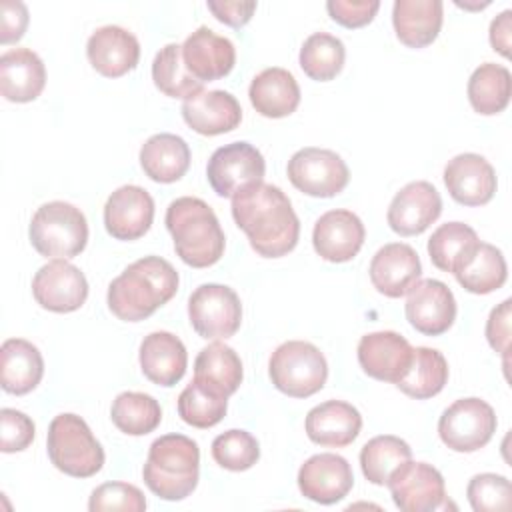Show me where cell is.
Here are the masks:
<instances>
[{
  "instance_id": "cell-1",
  "label": "cell",
  "mask_w": 512,
  "mask_h": 512,
  "mask_svg": "<svg viewBox=\"0 0 512 512\" xmlns=\"http://www.w3.org/2000/svg\"><path fill=\"white\" fill-rule=\"evenodd\" d=\"M232 218L264 258L292 252L300 238V220L290 198L274 184H258L232 198Z\"/></svg>"
},
{
  "instance_id": "cell-2",
  "label": "cell",
  "mask_w": 512,
  "mask_h": 512,
  "mask_svg": "<svg viewBox=\"0 0 512 512\" xmlns=\"http://www.w3.org/2000/svg\"><path fill=\"white\" fill-rule=\"evenodd\" d=\"M176 268L160 256H144L108 286V308L124 322H140L170 302L178 290Z\"/></svg>"
},
{
  "instance_id": "cell-3",
  "label": "cell",
  "mask_w": 512,
  "mask_h": 512,
  "mask_svg": "<svg viewBox=\"0 0 512 512\" xmlns=\"http://www.w3.org/2000/svg\"><path fill=\"white\" fill-rule=\"evenodd\" d=\"M166 228L180 260L192 268L216 264L226 246L222 226L214 210L200 198L180 196L166 208Z\"/></svg>"
},
{
  "instance_id": "cell-4",
  "label": "cell",
  "mask_w": 512,
  "mask_h": 512,
  "mask_svg": "<svg viewBox=\"0 0 512 512\" xmlns=\"http://www.w3.org/2000/svg\"><path fill=\"white\" fill-rule=\"evenodd\" d=\"M200 450L184 434H164L150 444L142 468L144 484L162 500H184L198 486Z\"/></svg>"
},
{
  "instance_id": "cell-5",
  "label": "cell",
  "mask_w": 512,
  "mask_h": 512,
  "mask_svg": "<svg viewBox=\"0 0 512 512\" xmlns=\"http://www.w3.org/2000/svg\"><path fill=\"white\" fill-rule=\"evenodd\" d=\"M46 448L50 462L74 478H90L104 466V448L78 414L62 412L48 426Z\"/></svg>"
},
{
  "instance_id": "cell-6",
  "label": "cell",
  "mask_w": 512,
  "mask_h": 512,
  "mask_svg": "<svg viewBox=\"0 0 512 512\" xmlns=\"http://www.w3.org/2000/svg\"><path fill=\"white\" fill-rule=\"evenodd\" d=\"M28 236L40 256L68 260L86 248L88 222L84 212L74 204L54 200L34 212Z\"/></svg>"
},
{
  "instance_id": "cell-7",
  "label": "cell",
  "mask_w": 512,
  "mask_h": 512,
  "mask_svg": "<svg viewBox=\"0 0 512 512\" xmlns=\"http://www.w3.org/2000/svg\"><path fill=\"white\" fill-rule=\"evenodd\" d=\"M268 374L282 394L308 398L324 388L328 362L318 346L304 340H288L272 352Z\"/></svg>"
},
{
  "instance_id": "cell-8",
  "label": "cell",
  "mask_w": 512,
  "mask_h": 512,
  "mask_svg": "<svg viewBox=\"0 0 512 512\" xmlns=\"http://www.w3.org/2000/svg\"><path fill=\"white\" fill-rule=\"evenodd\" d=\"M496 424L494 408L486 400L460 398L442 412L438 436L454 452H476L492 440Z\"/></svg>"
},
{
  "instance_id": "cell-9",
  "label": "cell",
  "mask_w": 512,
  "mask_h": 512,
  "mask_svg": "<svg viewBox=\"0 0 512 512\" xmlns=\"http://www.w3.org/2000/svg\"><path fill=\"white\" fill-rule=\"evenodd\" d=\"M264 172L266 162L262 152L248 142H230L216 148L206 166L208 182L222 198H234L262 184Z\"/></svg>"
},
{
  "instance_id": "cell-10",
  "label": "cell",
  "mask_w": 512,
  "mask_h": 512,
  "mask_svg": "<svg viewBox=\"0 0 512 512\" xmlns=\"http://www.w3.org/2000/svg\"><path fill=\"white\" fill-rule=\"evenodd\" d=\"M188 318L200 338L226 340L242 322L238 294L224 284H200L188 298Z\"/></svg>"
},
{
  "instance_id": "cell-11",
  "label": "cell",
  "mask_w": 512,
  "mask_h": 512,
  "mask_svg": "<svg viewBox=\"0 0 512 512\" xmlns=\"http://www.w3.org/2000/svg\"><path fill=\"white\" fill-rule=\"evenodd\" d=\"M292 186L314 198L340 194L350 180V170L340 154L328 148L306 146L292 154L286 166Z\"/></svg>"
},
{
  "instance_id": "cell-12",
  "label": "cell",
  "mask_w": 512,
  "mask_h": 512,
  "mask_svg": "<svg viewBox=\"0 0 512 512\" xmlns=\"http://www.w3.org/2000/svg\"><path fill=\"white\" fill-rule=\"evenodd\" d=\"M386 486L402 512H432L448 506L444 478L426 462H404L392 472Z\"/></svg>"
},
{
  "instance_id": "cell-13",
  "label": "cell",
  "mask_w": 512,
  "mask_h": 512,
  "mask_svg": "<svg viewBox=\"0 0 512 512\" xmlns=\"http://www.w3.org/2000/svg\"><path fill=\"white\" fill-rule=\"evenodd\" d=\"M34 300L50 312L68 314L88 298V280L84 272L68 260H50L40 266L32 278Z\"/></svg>"
},
{
  "instance_id": "cell-14",
  "label": "cell",
  "mask_w": 512,
  "mask_h": 512,
  "mask_svg": "<svg viewBox=\"0 0 512 512\" xmlns=\"http://www.w3.org/2000/svg\"><path fill=\"white\" fill-rule=\"evenodd\" d=\"M404 312L406 320L416 332L426 336H440L448 332L456 320V298L444 282L436 278H424L418 280L416 286L408 292Z\"/></svg>"
},
{
  "instance_id": "cell-15",
  "label": "cell",
  "mask_w": 512,
  "mask_h": 512,
  "mask_svg": "<svg viewBox=\"0 0 512 512\" xmlns=\"http://www.w3.org/2000/svg\"><path fill=\"white\" fill-rule=\"evenodd\" d=\"M442 212V198L434 184L426 180H414L402 186L386 212L388 226L400 236H418Z\"/></svg>"
},
{
  "instance_id": "cell-16",
  "label": "cell",
  "mask_w": 512,
  "mask_h": 512,
  "mask_svg": "<svg viewBox=\"0 0 512 512\" xmlns=\"http://www.w3.org/2000/svg\"><path fill=\"white\" fill-rule=\"evenodd\" d=\"M296 480L304 498L324 506L340 502L354 486L352 466L344 456L332 452L310 456L300 466Z\"/></svg>"
},
{
  "instance_id": "cell-17",
  "label": "cell",
  "mask_w": 512,
  "mask_h": 512,
  "mask_svg": "<svg viewBox=\"0 0 512 512\" xmlns=\"http://www.w3.org/2000/svg\"><path fill=\"white\" fill-rule=\"evenodd\" d=\"M414 348L410 342L392 330L364 334L356 354L360 368L374 380L398 384L410 368Z\"/></svg>"
},
{
  "instance_id": "cell-18",
  "label": "cell",
  "mask_w": 512,
  "mask_h": 512,
  "mask_svg": "<svg viewBox=\"0 0 512 512\" xmlns=\"http://www.w3.org/2000/svg\"><path fill=\"white\" fill-rule=\"evenodd\" d=\"M154 220V200L150 192L136 184L116 188L104 204L106 232L116 240L142 238Z\"/></svg>"
},
{
  "instance_id": "cell-19",
  "label": "cell",
  "mask_w": 512,
  "mask_h": 512,
  "mask_svg": "<svg viewBox=\"0 0 512 512\" xmlns=\"http://www.w3.org/2000/svg\"><path fill=\"white\" fill-rule=\"evenodd\" d=\"M366 238L362 220L346 208L324 212L312 230V244L320 258L326 262H348L352 260Z\"/></svg>"
},
{
  "instance_id": "cell-20",
  "label": "cell",
  "mask_w": 512,
  "mask_h": 512,
  "mask_svg": "<svg viewBox=\"0 0 512 512\" xmlns=\"http://www.w3.org/2000/svg\"><path fill=\"white\" fill-rule=\"evenodd\" d=\"M448 194L462 206H484L494 198L498 180L492 164L474 152H464L444 166Z\"/></svg>"
},
{
  "instance_id": "cell-21",
  "label": "cell",
  "mask_w": 512,
  "mask_h": 512,
  "mask_svg": "<svg viewBox=\"0 0 512 512\" xmlns=\"http://www.w3.org/2000/svg\"><path fill=\"white\" fill-rule=\"evenodd\" d=\"M370 282L372 286L388 296H406L422 276V264L418 252L404 242L384 244L370 262Z\"/></svg>"
},
{
  "instance_id": "cell-22",
  "label": "cell",
  "mask_w": 512,
  "mask_h": 512,
  "mask_svg": "<svg viewBox=\"0 0 512 512\" xmlns=\"http://www.w3.org/2000/svg\"><path fill=\"white\" fill-rule=\"evenodd\" d=\"M182 60L186 70L204 82L228 76L236 64L234 44L210 30L208 26L196 28L182 44Z\"/></svg>"
},
{
  "instance_id": "cell-23",
  "label": "cell",
  "mask_w": 512,
  "mask_h": 512,
  "mask_svg": "<svg viewBox=\"0 0 512 512\" xmlns=\"http://www.w3.org/2000/svg\"><path fill=\"white\" fill-rule=\"evenodd\" d=\"M86 56L98 74L120 78L136 68L140 60V42L122 26H100L86 42Z\"/></svg>"
},
{
  "instance_id": "cell-24",
  "label": "cell",
  "mask_w": 512,
  "mask_h": 512,
  "mask_svg": "<svg viewBox=\"0 0 512 512\" xmlns=\"http://www.w3.org/2000/svg\"><path fill=\"white\" fill-rule=\"evenodd\" d=\"M184 122L202 136H218L240 126L242 108L226 90H202L182 104Z\"/></svg>"
},
{
  "instance_id": "cell-25",
  "label": "cell",
  "mask_w": 512,
  "mask_h": 512,
  "mask_svg": "<svg viewBox=\"0 0 512 512\" xmlns=\"http://www.w3.org/2000/svg\"><path fill=\"white\" fill-rule=\"evenodd\" d=\"M304 428L314 444L344 448L358 438L362 416L356 406L344 400H326L306 414Z\"/></svg>"
},
{
  "instance_id": "cell-26",
  "label": "cell",
  "mask_w": 512,
  "mask_h": 512,
  "mask_svg": "<svg viewBox=\"0 0 512 512\" xmlns=\"http://www.w3.org/2000/svg\"><path fill=\"white\" fill-rule=\"evenodd\" d=\"M138 360L142 374L152 384L170 388L182 380L188 366V352L176 334L156 330L144 336Z\"/></svg>"
},
{
  "instance_id": "cell-27",
  "label": "cell",
  "mask_w": 512,
  "mask_h": 512,
  "mask_svg": "<svg viewBox=\"0 0 512 512\" xmlns=\"http://www.w3.org/2000/svg\"><path fill=\"white\" fill-rule=\"evenodd\" d=\"M46 86L42 58L30 48H12L0 56V92L10 102H32Z\"/></svg>"
},
{
  "instance_id": "cell-28",
  "label": "cell",
  "mask_w": 512,
  "mask_h": 512,
  "mask_svg": "<svg viewBox=\"0 0 512 512\" xmlns=\"http://www.w3.org/2000/svg\"><path fill=\"white\" fill-rule=\"evenodd\" d=\"M444 4L440 0H396L392 24L398 40L408 48L432 44L442 28Z\"/></svg>"
},
{
  "instance_id": "cell-29",
  "label": "cell",
  "mask_w": 512,
  "mask_h": 512,
  "mask_svg": "<svg viewBox=\"0 0 512 512\" xmlns=\"http://www.w3.org/2000/svg\"><path fill=\"white\" fill-rule=\"evenodd\" d=\"M250 104L264 118H284L300 104V86L292 72L272 66L256 74L248 88Z\"/></svg>"
},
{
  "instance_id": "cell-30",
  "label": "cell",
  "mask_w": 512,
  "mask_h": 512,
  "mask_svg": "<svg viewBox=\"0 0 512 512\" xmlns=\"http://www.w3.org/2000/svg\"><path fill=\"white\" fill-rule=\"evenodd\" d=\"M44 376L40 350L24 338H8L0 348V386L4 392L24 396L32 392Z\"/></svg>"
},
{
  "instance_id": "cell-31",
  "label": "cell",
  "mask_w": 512,
  "mask_h": 512,
  "mask_svg": "<svg viewBox=\"0 0 512 512\" xmlns=\"http://www.w3.org/2000/svg\"><path fill=\"white\" fill-rule=\"evenodd\" d=\"M140 166L150 180L172 184L188 172L190 148L178 134H154L140 148Z\"/></svg>"
},
{
  "instance_id": "cell-32",
  "label": "cell",
  "mask_w": 512,
  "mask_h": 512,
  "mask_svg": "<svg viewBox=\"0 0 512 512\" xmlns=\"http://www.w3.org/2000/svg\"><path fill=\"white\" fill-rule=\"evenodd\" d=\"M458 284L472 294H490L508 278L506 258L494 244L478 242L452 272Z\"/></svg>"
},
{
  "instance_id": "cell-33",
  "label": "cell",
  "mask_w": 512,
  "mask_h": 512,
  "mask_svg": "<svg viewBox=\"0 0 512 512\" xmlns=\"http://www.w3.org/2000/svg\"><path fill=\"white\" fill-rule=\"evenodd\" d=\"M194 378L232 396L244 378L242 360L228 344L212 342L198 352L194 360Z\"/></svg>"
},
{
  "instance_id": "cell-34",
  "label": "cell",
  "mask_w": 512,
  "mask_h": 512,
  "mask_svg": "<svg viewBox=\"0 0 512 512\" xmlns=\"http://www.w3.org/2000/svg\"><path fill=\"white\" fill-rule=\"evenodd\" d=\"M466 92L474 112L482 116L498 114L510 102L512 74L502 64L484 62L472 72Z\"/></svg>"
},
{
  "instance_id": "cell-35",
  "label": "cell",
  "mask_w": 512,
  "mask_h": 512,
  "mask_svg": "<svg viewBox=\"0 0 512 512\" xmlns=\"http://www.w3.org/2000/svg\"><path fill=\"white\" fill-rule=\"evenodd\" d=\"M448 382V362L436 348L418 346L412 352V362L404 378L396 384L406 396L428 400L442 392Z\"/></svg>"
},
{
  "instance_id": "cell-36",
  "label": "cell",
  "mask_w": 512,
  "mask_h": 512,
  "mask_svg": "<svg viewBox=\"0 0 512 512\" xmlns=\"http://www.w3.org/2000/svg\"><path fill=\"white\" fill-rule=\"evenodd\" d=\"M408 460H412V448L392 434L374 436L360 450L362 474L376 486H386L392 472Z\"/></svg>"
},
{
  "instance_id": "cell-37",
  "label": "cell",
  "mask_w": 512,
  "mask_h": 512,
  "mask_svg": "<svg viewBox=\"0 0 512 512\" xmlns=\"http://www.w3.org/2000/svg\"><path fill=\"white\" fill-rule=\"evenodd\" d=\"M114 426L128 436H144L158 428L162 408L158 400L144 392H120L110 408Z\"/></svg>"
},
{
  "instance_id": "cell-38",
  "label": "cell",
  "mask_w": 512,
  "mask_h": 512,
  "mask_svg": "<svg viewBox=\"0 0 512 512\" xmlns=\"http://www.w3.org/2000/svg\"><path fill=\"white\" fill-rule=\"evenodd\" d=\"M152 80L154 86L170 98L188 100L204 90V84L186 70L182 60V46L174 42L156 52L152 62Z\"/></svg>"
},
{
  "instance_id": "cell-39",
  "label": "cell",
  "mask_w": 512,
  "mask_h": 512,
  "mask_svg": "<svg viewBox=\"0 0 512 512\" xmlns=\"http://www.w3.org/2000/svg\"><path fill=\"white\" fill-rule=\"evenodd\" d=\"M300 68L316 82H328L336 78L346 60L344 42L328 32L310 34L300 48Z\"/></svg>"
},
{
  "instance_id": "cell-40",
  "label": "cell",
  "mask_w": 512,
  "mask_h": 512,
  "mask_svg": "<svg viewBox=\"0 0 512 512\" xmlns=\"http://www.w3.org/2000/svg\"><path fill=\"white\" fill-rule=\"evenodd\" d=\"M228 410V396L220 390L192 380L178 396V416L194 428L216 426Z\"/></svg>"
},
{
  "instance_id": "cell-41",
  "label": "cell",
  "mask_w": 512,
  "mask_h": 512,
  "mask_svg": "<svg viewBox=\"0 0 512 512\" xmlns=\"http://www.w3.org/2000/svg\"><path fill=\"white\" fill-rule=\"evenodd\" d=\"M480 242L474 228L464 222H446L438 226L428 240L432 264L442 272H454L464 256Z\"/></svg>"
},
{
  "instance_id": "cell-42",
  "label": "cell",
  "mask_w": 512,
  "mask_h": 512,
  "mask_svg": "<svg viewBox=\"0 0 512 512\" xmlns=\"http://www.w3.org/2000/svg\"><path fill=\"white\" fill-rule=\"evenodd\" d=\"M212 458L230 472H244L260 458L258 440L246 430H226L212 440Z\"/></svg>"
},
{
  "instance_id": "cell-43",
  "label": "cell",
  "mask_w": 512,
  "mask_h": 512,
  "mask_svg": "<svg viewBox=\"0 0 512 512\" xmlns=\"http://www.w3.org/2000/svg\"><path fill=\"white\" fill-rule=\"evenodd\" d=\"M466 496L474 512L510 510L512 506L510 480L494 472H482L472 476L466 488Z\"/></svg>"
},
{
  "instance_id": "cell-44",
  "label": "cell",
  "mask_w": 512,
  "mask_h": 512,
  "mask_svg": "<svg viewBox=\"0 0 512 512\" xmlns=\"http://www.w3.org/2000/svg\"><path fill=\"white\" fill-rule=\"evenodd\" d=\"M90 512L104 510H124V512H144L146 498L142 490L128 482H104L92 490L88 500Z\"/></svg>"
},
{
  "instance_id": "cell-45",
  "label": "cell",
  "mask_w": 512,
  "mask_h": 512,
  "mask_svg": "<svg viewBox=\"0 0 512 512\" xmlns=\"http://www.w3.org/2000/svg\"><path fill=\"white\" fill-rule=\"evenodd\" d=\"M36 434V426L30 416L14 408L0 410V450L4 454L26 450Z\"/></svg>"
},
{
  "instance_id": "cell-46",
  "label": "cell",
  "mask_w": 512,
  "mask_h": 512,
  "mask_svg": "<svg viewBox=\"0 0 512 512\" xmlns=\"http://www.w3.org/2000/svg\"><path fill=\"white\" fill-rule=\"evenodd\" d=\"M380 8L378 0H328L326 10L334 22L344 28H362L370 24Z\"/></svg>"
},
{
  "instance_id": "cell-47",
  "label": "cell",
  "mask_w": 512,
  "mask_h": 512,
  "mask_svg": "<svg viewBox=\"0 0 512 512\" xmlns=\"http://www.w3.org/2000/svg\"><path fill=\"white\" fill-rule=\"evenodd\" d=\"M28 28V8L20 0L0 2V42H18Z\"/></svg>"
},
{
  "instance_id": "cell-48",
  "label": "cell",
  "mask_w": 512,
  "mask_h": 512,
  "mask_svg": "<svg viewBox=\"0 0 512 512\" xmlns=\"http://www.w3.org/2000/svg\"><path fill=\"white\" fill-rule=\"evenodd\" d=\"M510 304L512 300L506 298L496 308H492L486 320V340L496 354L504 356V362L510 346Z\"/></svg>"
},
{
  "instance_id": "cell-49",
  "label": "cell",
  "mask_w": 512,
  "mask_h": 512,
  "mask_svg": "<svg viewBox=\"0 0 512 512\" xmlns=\"http://www.w3.org/2000/svg\"><path fill=\"white\" fill-rule=\"evenodd\" d=\"M208 10L212 12V16L232 28H240L244 24L250 22L252 14L256 12V2H240V0H208Z\"/></svg>"
},
{
  "instance_id": "cell-50",
  "label": "cell",
  "mask_w": 512,
  "mask_h": 512,
  "mask_svg": "<svg viewBox=\"0 0 512 512\" xmlns=\"http://www.w3.org/2000/svg\"><path fill=\"white\" fill-rule=\"evenodd\" d=\"M510 30H512V10L500 12L490 22V44L496 52H500L504 58L510 56Z\"/></svg>"
},
{
  "instance_id": "cell-51",
  "label": "cell",
  "mask_w": 512,
  "mask_h": 512,
  "mask_svg": "<svg viewBox=\"0 0 512 512\" xmlns=\"http://www.w3.org/2000/svg\"><path fill=\"white\" fill-rule=\"evenodd\" d=\"M490 2L486 0V2H482V4H460V2H456V6H460V8H470V10H480V8H486Z\"/></svg>"
}]
</instances>
